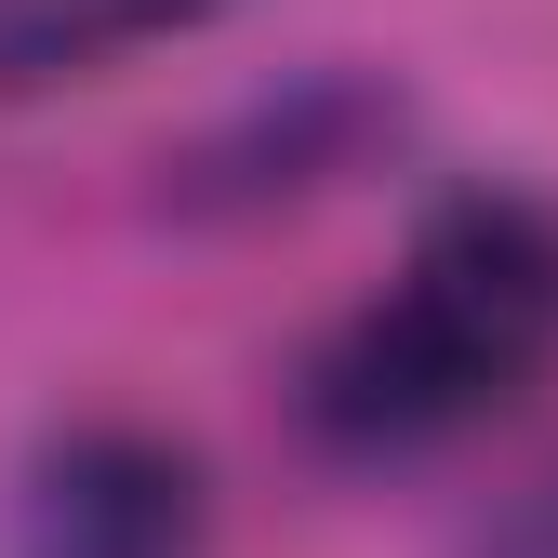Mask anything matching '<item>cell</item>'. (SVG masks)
I'll return each mask as SVG.
<instances>
[{
  "mask_svg": "<svg viewBox=\"0 0 558 558\" xmlns=\"http://www.w3.org/2000/svg\"><path fill=\"white\" fill-rule=\"evenodd\" d=\"M558 373V214L532 186H452L412 214L386 293H360L293 373L306 439L345 465L452 452Z\"/></svg>",
  "mask_w": 558,
  "mask_h": 558,
  "instance_id": "obj_1",
  "label": "cell"
},
{
  "mask_svg": "<svg viewBox=\"0 0 558 558\" xmlns=\"http://www.w3.org/2000/svg\"><path fill=\"white\" fill-rule=\"evenodd\" d=\"M214 545V465L186 439L81 412L14 478V558H199Z\"/></svg>",
  "mask_w": 558,
  "mask_h": 558,
  "instance_id": "obj_2",
  "label": "cell"
},
{
  "mask_svg": "<svg viewBox=\"0 0 558 558\" xmlns=\"http://www.w3.org/2000/svg\"><path fill=\"white\" fill-rule=\"evenodd\" d=\"M227 0H0V94H53L94 81L120 53H160L186 27H214Z\"/></svg>",
  "mask_w": 558,
  "mask_h": 558,
  "instance_id": "obj_3",
  "label": "cell"
},
{
  "mask_svg": "<svg viewBox=\"0 0 558 558\" xmlns=\"http://www.w3.org/2000/svg\"><path fill=\"white\" fill-rule=\"evenodd\" d=\"M478 558H558V478H545V493H519V506L493 519V545H478Z\"/></svg>",
  "mask_w": 558,
  "mask_h": 558,
  "instance_id": "obj_4",
  "label": "cell"
}]
</instances>
